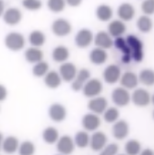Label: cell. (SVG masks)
Listing matches in <instances>:
<instances>
[{"mask_svg":"<svg viewBox=\"0 0 154 155\" xmlns=\"http://www.w3.org/2000/svg\"><path fill=\"white\" fill-rule=\"evenodd\" d=\"M126 43L131 50L132 54V60L135 62H141L144 57L143 53V44L139 38L136 35H128L126 38Z\"/></svg>","mask_w":154,"mask_h":155,"instance_id":"6da1fadb","label":"cell"},{"mask_svg":"<svg viewBox=\"0 0 154 155\" xmlns=\"http://www.w3.org/2000/svg\"><path fill=\"white\" fill-rule=\"evenodd\" d=\"M5 45L11 51H20L25 45V38L20 32H9L5 37Z\"/></svg>","mask_w":154,"mask_h":155,"instance_id":"7a4b0ae2","label":"cell"},{"mask_svg":"<svg viewBox=\"0 0 154 155\" xmlns=\"http://www.w3.org/2000/svg\"><path fill=\"white\" fill-rule=\"evenodd\" d=\"M113 103L117 107H125L131 102V94L124 87L115 88L111 95Z\"/></svg>","mask_w":154,"mask_h":155,"instance_id":"3957f363","label":"cell"},{"mask_svg":"<svg viewBox=\"0 0 154 155\" xmlns=\"http://www.w3.org/2000/svg\"><path fill=\"white\" fill-rule=\"evenodd\" d=\"M131 102L138 107H145L151 102V96L147 90L138 88L131 94Z\"/></svg>","mask_w":154,"mask_h":155,"instance_id":"277c9868","label":"cell"},{"mask_svg":"<svg viewBox=\"0 0 154 155\" xmlns=\"http://www.w3.org/2000/svg\"><path fill=\"white\" fill-rule=\"evenodd\" d=\"M103 83L100 80L98 79H90L87 83L84 85L82 91L83 94L88 97V98H94V97H97L101 94L103 91Z\"/></svg>","mask_w":154,"mask_h":155,"instance_id":"5b68a950","label":"cell"},{"mask_svg":"<svg viewBox=\"0 0 154 155\" xmlns=\"http://www.w3.org/2000/svg\"><path fill=\"white\" fill-rule=\"evenodd\" d=\"M52 31L55 36L64 37L68 35L71 32L72 26L67 19L65 18H57L52 23L51 26Z\"/></svg>","mask_w":154,"mask_h":155,"instance_id":"8992f818","label":"cell"},{"mask_svg":"<svg viewBox=\"0 0 154 155\" xmlns=\"http://www.w3.org/2000/svg\"><path fill=\"white\" fill-rule=\"evenodd\" d=\"M75 142L74 140L68 135H64L59 138L56 142V150L60 154L63 155H69L75 150Z\"/></svg>","mask_w":154,"mask_h":155,"instance_id":"52a82bcc","label":"cell"},{"mask_svg":"<svg viewBox=\"0 0 154 155\" xmlns=\"http://www.w3.org/2000/svg\"><path fill=\"white\" fill-rule=\"evenodd\" d=\"M67 109L66 107L58 103L53 104L48 109V115L52 121L55 123H61L67 117Z\"/></svg>","mask_w":154,"mask_h":155,"instance_id":"ba28073f","label":"cell"},{"mask_svg":"<svg viewBox=\"0 0 154 155\" xmlns=\"http://www.w3.org/2000/svg\"><path fill=\"white\" fill-rule=\"evenodd\" d=\"M122 76L121 69L117 65H109L105 68L103 73V78L106 83L108 84H115L117 81H120V78Z\"/></svg>","mask_w":154,"mask_h":155,"instance_id":"9c48e42d","label":"cell"},{"mask_svg":"<svg viewBox=\"0 0 154 155\" xmlns=\"http://www.w3.org/2000/svg\"><path fill=\"white\" fill-rule=\"evenodd\" d=\"M94 41V36L90 30L81 29L78 31L75 37V43L80 48H87Z\"/></svg>","mask_w":154,"mask_h":155,"instance_id":"30bf717a","label":"cell"},{"mask_svg":"<svg viewBox=\"0 0 154 155\" xmlns=\"http://www.w3.org/2000/svg\"><path fill=\"white\" fill-rule=\"evenodd\" d=\"M107 136L103 131H95L90 140V147L94 151H101L107 145Z\"/></svg>","mask_w":154,"mask_h":155,"instance_id":"8fae6325","label":"cell"},{"mask_svg":"<svg viewBox=\"0 0 154 155\" xmlns=\"http://www.w3.org/2000/svg\"><path fill=\"white\" fill-rule=\"evenodd\" d=\"M113 45L115 48L122 52V62L124 64H129L132 60V54L126 39L122 36L115 38L113 41Z\"/></svg>","mask_w":154,"mask_h":155,"instance_id":"7c38bea8","label":"cell"},{"mask_svg":"<svg viewBox=\"0 0 154 155\" xmlns=\"http://www.w3.org/2000/svg\"><path fill=\"white\" fill-rule=\"evenodd\" d=\"M81 125L86 131H96L101 126V119L98 114L90 112L83 115Z\"/></svg>","mask_w":154,"mask_h":155,"instance_id":"4fadbf2b","label":"cell"},{"mask_svg":"<svg viewBox=\"0 0 154 155\" xmlns=\"http://www.w3.org/2000/svg\"><path fill=\"white\" fill-rule=\"evenodd\" d=\"M89 110L96 114H103L104 111L108 108V102L104 97L97 96L91 98L88 103Z\"/></svg>","mask_w":154,"mask_h":155,"instance_id":"5bb4252c","label":"cell"},{"mask_svg":"<svg viewBox=\"0 0 154 155\" xmlns=\"http://www.w3.org/2000/svg\"><path fill=\"white\" fill-rule=\"evenodd\" d=\"M58 73L62 78V81L66 82H72L76 78L78 70H77V68L73 63L65 62L61 64Z\"/></svg>","mask_w":154,"mask_h":155,"instance_id":"9a60e30c","label":"cell"},{"mask_svg":"<svg viewBox=\"0 0 154 155\" xmlns=\"http://www.w3.org/2000/svg\"><path fill=\"white\" fill-rule=\"evenodd\" d=\"M90 79V72L87 68H81L78 71L74 81L71 82V89L75 91H79L83 89L84 85Z\"/></svg>","mask_w":154,"mask_h":155,"instance_id":"2e32d148","label":"cell"},{"mask_svg":"<svg viewBox=\"0 0 154 155\" xmlns=\"http://www.w3.org/2000/svg\"><path fill=\"white\" fill-rule=\"evenodd\" d=\"M21 19H22V13L17 8H8L3 15L4 22L9 26H15L18 24L21 21Z\"/></svg>","mask_w":154,"mask_h":155,"instance_id":"e0dca14e","label":"cell"},{"mask_svg":"<svg viewBox=\"0 0 154 155\" xmlns=\"http://www.w3.org/2000/svg\"><path fill=\"white\" fill-rule=\"evenodd\" d=\"M112 133L114 139L118 140H125L129 134V125L125 120H117L115 123H113Z\"/></svg>","mask_w":154,"mask_h":155,"instance_id":"ac0fdd59","label":"cell"},{"mask_svg":"<svg viewBox=\"0 0 154 155\" xmlns=\"http://www.w3.org/2000/svg\"><path fill=\"white\" fill-rule=\"evenodd\" d=\"M119 81H120L121 86L126 90L136 89L139 83V75H137L134 72H131V71H126L124 74H122Z\"/></svg>","mask_w":154,"mask_h":155,"instance_id":"d6986e66","label":"cell"},{"mask_svg":"<svg viewBox=\"0 0 154 155\" xmlns=\"http://www.w3.org/2000/svg\"><path fill=\"white\" fill-rule=\"evenodd\" d=\"M93 42L98 48H102L104 50L111 48L113 45L112 36L108 33V31H99L95 35Z\"/></svg>","mask_w":154,"mask_h":155,"instance_id":"ffe728a7","label":"cell"},{"mask_svg":"<svg viewBox=\"0 0 154 155\" xmlns=\"http://www.w3.org/2000/svg\"><path fill=\"white\" fill-rule=\"evenodd\" d=\"M126 31V26L125 21L121 19H114L108 25V33L114 38L122 36Z\"/></svg>","mask_w":154,"mask_h":155,"instance_id":"44dd1931","label":"cell"},{"mask_svg":"<svg viewBox=\"0 0 154 155\" xmlns=\"http://www.w3.org/2000/svg\"><path fill=\"white\" fill-rule=\"evenodd\" d=\"M135 8L129 3H122L117 8V16L123 21H129L135 17Z\"/></svg>","mask_w":154,"mask_h":155,"instance_id":"7402d4cb","label":"cell"},{"mask_svg":"<svg viewBox=\"0 0 154 155\" xmlns=\"http://www.w3.org/2000/svg\"><path fill=\"white\" fill-rule=\"evenodd\" d=\"M44 81L45 86L48 87L49 89H56L61 85L62 78L58 72H56L54 70H50L44 77Z\"/></svg>","mask_w":154,"mask_h":155,"instance_id":"603a6c76","label":"cell"},{"mask_svg":"<svg viewBox=\"0 0 154 155\" xmlns=\"http://www.w3.org/2000/svg\"><path fill=\"white\" fill-rule=\"evenodd\" d=\"M44 55V52L40 48H37V47L28 48L24 53L26 61L31 64H37V63L43 61Z\"/></svg>","mask_w":154,"mask_h":155,"instance_id":"cb8c5ba5","label":"cell"},{"mask_svg":"<svg viewBox=\"0 0 154 155\" xmlns=\"http://www.w3.org/2000/svg\"><path fill=\"white\" fill-rule=\"evenodd\" d=\"M108 54L104 49L102 48H94L90 53V60L94 65H103L106 62Z\"/></svg>","mask_w":154,"mask_h":155,"instance_id":"d4e9b609","label":"cell"},{"mask_svg":"<svg viewBox=\"0 0 154 155\" xmlns=\"http://www.w3.org/2000/svg\"><path fill=\"white\" fill-rule=\"evenodd\" d=\"M69 57V50L64 45H58L52 51V58L56 63H65Z\"/></svg>","mask_w":154,"mask_h":155,"instance_id":"484cf974","label":"cell"},{"mask_svg":"<svg viewBox=\"0 0 154 155\" xmlns=\"http://www.w3.org/2000/svg\"><path fill=\"white\" fill-rule=\"evenodd\" d=\"M20 141L18 140L14 137V136H8L5 138L2 144V150L7 154H13L16 151H18V147H20Z\"/></svg>","mask_w":154,"mask_h":155,"instance_id":"4316f807","label":"cell"},{"mask_svg":"<svg viewBox=\"0 0 154 155\" xmlns=\"http://www.w3.org/2000/svg\"><path fill=\"white\" fill-rule=\"evenodd\" d=\"M45 40H46L45 34L39 30L32 31L29 35V43L31 45L32 47L39 48L43 46L45 43Z\"/></svg>","mask_w":154,"mask_h":155,"instance_id":"83f0119b","label":"cell"},{"mask_svg":"<svg viewBox=\"0 0 154 155\" xmlns=\"http://www.w3.org/2000/svg\"><path fill=\"white\" fill-rule=\"evenodd\" d=\"M59 132L54 127H48L43 131V140L47 144H54L59 140Z\"/></svg>","mask_w":154,"mask_h":155,"instance_id":"f1b7e54d","label":"cell"},{"mask_svg":"<svg viewBox=\"0 0 154 155\" xmlns=\"http://www.w3.org/2000/svg\"><path fill=\"white\" fill-rule=\"evenodd\" d=\"M96 17L101 21H108L113 17V8L105 4H102L96 8Z\"/></svg>","mask_w":154,"mask_h":155,"instance_id":"f546056e","label":"cell"},{"mask_svg":"<svg viewBox=\"0 0 154 155\" xmlns=\"http://www.w3.org/2000/svg\"><path fill=\"white\" fill-rule=\"evenodd\" d=\"M137 27L139 31L143 33H148L152 30L153 27L152 19L149 18V16L147 15L140 16L137 21Z\"/></svg>","mask_w":154,"mask_h":155,"instance_id":"4dcf8cb0","label":"cell"},{"mask_svg":"<svg viewBox=\"0 0 154 155\" xmlns=\"http://www.w3.org/2000/svg\"><path fill=\"white\" fill-rule=\"evenodd\" d=\"M90 136L88 134V131H79L74 137V142L77 147L80 149H84L90 146Z\"/></svg>","mask_w":154,"mask_h":155,"instance_id":"1f68e13d","label":"cell"},{"mask_svg":"<svg viewBox=\"0 0 154 155\" xmlns=\"http://www.w3.org/2000/svg\"><path fill=\"white\" fill-rule=\"evenodd\" d=\"M139 81L145 86L154 85V70L150 68H145L139 74Z\"/></svg>","mask_w":154,"mask_h":155,"instance_id":"d6a6232c","label":"cell"},{"mask_svg":"<svg viewBox=\"0 0 154 155\" xmlns=\"http://www.w3.org/2000/svg\"><path fill=\"white\" fill-rule=\"evenodd\" d=\"M141 150V144L137 140H129L125 145V151L126 155H139Z\"/></svg>","mask_w":154,"mask_h":155,"instance_id":"836d02e7","label":"cell"},{"mask_svg":"<svg viewBox=\"0 0 154 155\" xmlns=\"http://www.w3.org/2000/svg\"><path fill=\"white\" fill-rule=\"evenodd\" d=\"M103 119L106 123L113 124L117 120H119V110L116 107H108L104 113L103 114Z\"/></svg>","mask_w":154,"mask_h":155,"instance_id":"e575fe53","label":"cell"},{"mask_svg":"<svg viewBox=\"0 0 154 155\" xmlns=\"http://www.w3.org/2000/svg\"><path fill=\"white\" fill-rule=\"evenodd\" d=\"M49 71V65L44 60L37 64H34L32 68V75L36 78H44Z\"/></svg>","mask_w":154,"mask_h":155,"instance_id":"d590c367","label":"cell"},{"mask_svg":"<svg viewBox=\"0 0 154 155\" xmlns=\"http://www.w3.org/2000/svg\"><path fill=\"white\" fill-rule=\"evenodd\" d=\"M66 0H47V8L54 13H60L66 8Z\"/></svg>","mask_w":154,"mask_h":155,"instance_id":"8d00e7d4","label":"cell"},{"mask_svg":"<svg viewBox=\"0 0 154 155\" xmlns=\"http://www.w3.org/2000/svg\"><path fill=\"white\" fill-rule=\"evenodd\" d=\"M35 145L30 140H25L20 144L18 147V154L20 155H33L35 153Z\"/></svg>","mask_w":154,"mask_h":155,"instance_id":"74e56055","label":"cell"},{"mask_svg":"<svg viewBox=\"0 0 154 155\" xmlns=\"http://www.w3.org/2000/svg\"><path fill=\"white\" fill-rule=\"evenodd\" d=\"M41 0H22V7L30 11H37L42 8Z\"/></svg>","mask_w":154,"mask_h":155,"instance_id":"f35d334b","label":"cell"},{"mask_svg":"<svg viewBox=\"0 0 154 155\" xmlns=\"http://www.w3.org/2000/svg\"><path fill=\"white\" fill-rule=\"evenodd\" d=\"M119 146L116 143L107 144L99 153V155H117Z\"/></svg>","mask_w":154,"mask_h":155,"instance_id":"ab89813d","label":"cell"},{"mask_svg":"<svg viewBox=\"0 0 154 155\" xmlns=\"http://www.w3.org/2000/svg\"><path fill=\"white\" fill-rule=\"evenodd\" d=\"M141 10L144 15L147 16L154 14V0H143L141 4Z\"/></svg>","mask_w":154,"mask_h":155,"instance_id":"60d3db41","label":"cell"},{"mask_svg":"<svg viewBox=\"0 0 154 155\" xmlns=\"http://www.w3.org/2000/svg\"><path fill=\"white\" fill-rule=\"evenodd\" d=\"M7 97H8V90L7 88L2 85V84H0V102H3L7 99Z\"/></svg>","mask_w":154,"mask_h":155,"instance_id":"b9f144b4","label":"cell"},{"mask_svg":"<svg viewBox=\"0 0 154 155\" xmlns=\"http://www.w3.org/2000/svg\"><path fill=\"white\" fill-rule=\"evenodd\" d=\"M66 3L67 5L76 8V7H79L81 3H82V0H66Z\"/></svg>","mask_w":154,"mask_h":155,"instance_id":"7bdbcfd3","label":"cell"},{"mask_svg":"<svg viewBox=\"0 0 154 155\" xmlns=\"http://www.w3.org/2000/svg\"><path fill=\"white\" fill-rule=\"evenodd\" d=\"M139 155H154V151L151 149L147 148V149L141 150V151Z\"/></svg>","mask_w":154,"mask_h":155,"instance_id":"ee69618b","label":"cell"},{"mask_svg":"<svg viewBox=\"0 0 154 155\" xmlns=\"http://www.w3.org/2000/svg\"><path fill=\"white\" fill-rule=\"evenodd\" d=\"M6 9H5V2L3 0H0V17L3 16L5 13Z\"/></svg>","mask_w":154,"mask_h":155,"instance_id":"f6af8a7d","label":"cell"},{"mask_svg":"<svg viewBox=\"0 0 154 155\" xmlns=\"http://www.w3.org/2000/svg\"><path fill=\"white\" fill-rule=\"evenodd\" d=\"M3 140H4V136H3V134H2L1 132H0V150H2Z\"/></svg>","mask_w":154,"mask_h":155,"instance_id":"bcb514c9","label":"cell"},{"mask_svg":"<svg viewBox=\"0 0 154 155\" xmlns=\"http://www.w3.org/2000/svg\"><path fill=\"white\" fill-rule=\"evenodd\" d=\"M151 103H152V104H154V94H153V95L151 96Z\"/></svg>","mask_w":154,"mask_h":155,"instance_id":"7dc6e473","label":"cell"},{"mask_svg":"<svg viewBox=\"0 0 154 155\" xmlns=\"http://www.w3.org/2000/svg\"><path fill=\"white\" fill-rule=\"evenodd\" d=\"M152 118H153V119H154V111H153V112H152Z\"/></svg>","mask_w":154,"mask_h":155,"instance_id":"c3c4849f","label":"cell"},{"mask_svg":"<svg viewBox=\"0 0 154 155\" xmlns=\"http://www.w3.org/2000/svg\"><path fill=\"white\" fill-rule=\"evenodd\" d=\"M117 155H126V154H117Z\"/></svg>","mask_w":154,"mask_h":155,"instance_id":"681fc988","label":"cell"},{"mask_svg":"<svg viewBox=\"0 0 154 155\" xmlns=\"http://www.w3.org/2000/svg\"><path fill=\"white\" fill-rule=\"evenodd\" d=\"M57 155H63V154H60V153H59V154H57Z\"/></svg>","mask_w":154,"mask_h":155,"instance_id":"f907efd6","label":"cell"}]
</instances>
